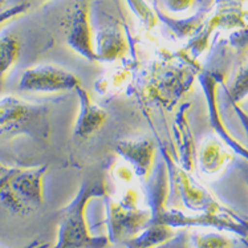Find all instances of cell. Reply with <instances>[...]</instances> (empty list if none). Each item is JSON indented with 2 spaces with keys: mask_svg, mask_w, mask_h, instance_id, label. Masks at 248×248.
I'll list each match as a JSON object with an SVG mask.
<instances>
[{
  "mask_svg": "<svg viewBox=\"0 0 248 248\" xmlns=\"http://www.w3.org/2000/svg\"><path fill=\"white\" fill-rule=\"evenodd\" d=\"M43 179L44 169H15L4 188L0 191V201L15 213L32 211L44 201Z\"/></svg>",
  "mask_w": 248,
  "mask_h": 248,
  "instance_id": "7a4b0ae2",
  "label": "cell"
},
{
  "mask_svg": "<svg viewBox=\"0 0 248 248\" xmlns=\"http://www.w3.org/2000/svg\"><path fill=\"white\" fill-rule=\"evenodd\" d=\"M81 86V80L72 72L55 65L32 66L27 69L19 82V89L32 93H59L76 91Z\"/></svg>",
  "mask_w": 248,
  "mask_h": 248,
  "instance_id": "3957f363",
  "label": "cell"
},
{
  "mask_svg": "<svg viewBox=\"0 0 248 248\" xmlns=\"http://www.w3.org/2000/svg\"><path fill=\"white\" fill-rule=\"evenodd\" d=\"M77 94L80 100V111L77 116L76 125H75V137L86 140L96 134L107 122L108 113L89 96V93L82 89L81 86L77 88Z\"/></svg>",
  "mask_w": 248,
  "mask_h": 248,
  "instance_id": "9c48e42d",
  "label": "cell"
},
{
  "mask_svg": "<svg viewBox=\"0 0 248 248\" xmlns=\"http://www.w3.org/2000/svg\"><path fill=\"white\" fill-rule=\"evenodd\" d=\"M179 188L185 206L194 214H213V215H236L230 208L224 207L215 199L213 194L194 181L186 171H179Z\"/></svg>",
  "mask_w": 248,
  "mask_h": 248,
  "instance_id": "8992f818",
  "label": "cell"
},
{
  "mask_svg": "<svg viewBox=\"0 0 248 248\" xmlns=\"http://www.w3.org/2000/svg\"><path fill=\"white\" fill-rule=\"evenodd\" d=\"M14 170H15V169H10V170H8V172H7L5 175H3V177L0 178V191L4 188V186L7 185V182H8V179H10L11 175H12Z\"/></svg>",
  "mask_w": 248,
  "mask_h": 248,
  "instance_id": "ffe728a7",
  "label": "cell"
},
{
  "mask_svg": "<svg viewBox=\"0 0 248 248\" xmlns=\"http://www.w3.org/2000/svg\"><path fill=\"white\" fill-rule=\"evenodd\" d=\"M165 4L172 12H185L193 7L194 0H165Z\"/></svg>",
  "mask_w": 248,
  "mask_h": 248,
  "instance_id": "2e32d148",
  "label": "cell"
},
{
  "mask_svg": "<svg viewBox=\"0 0 248 248\" xmlns=\"http://www.w3.org/2000/svg\"><path fill=\"white\" fill-rule=\"evenodd\" d=\"M233 152L220 140L211 136L201 143L197 153L199 170L208 177H215L227 167L233 158Z\"/></svg>",
  "mask_w": 248,
  "mask_h": 248,
  "instance_id": "ba28073f",
  "label": "cell"
},
{
  "mask_svg": "<svg viewBox=\"0 0 248 248\" xmlns=\"http://www.w3.org/2000/svg\"><path fill=\"white\" fill-rule=\"evenodd\" d=\"M66 41L73 51L89 61H97L94 39L91 26V10L86 1H78L66 17Z\"/></svg>",
  "mask_w": 248,
  "mask_h": 248,
  "instance_id": "5b68a950",
  "label": "cell"
},
{
  "mask_svg": "<svg viewBox=\"0 0 248 248\" xmlns=\"http://www.w3.org/2000/svg\"><path fill=\"white\" fill-rule=\"evenodd\" d=\"M246 182H247V185H248V178H247V179H246Z\"/></svg>",
  "mask_w": 248,
  "mask_h": 248,
  "instance_id": "44dd1931",
  "label": "cell"
},
{
  "mask_svg": "<svg viewBox=\"0 0 248 248\" xmlns=\"http://www.w3.org/2000/svg\"><path fill=\"white\" fill-rule=\"evenodd\" d=\"M97 61H114L126 55L127 41L124 32L117 28H107L97 36Z\"/></svg>",
  "mask_w": 248,
  "mask_h": 248,
  "instance_id": "8fae6325",
  "label": "cell"
},
{
  "mask_svg": "<svg viewBox=\"0 0 248 248\" xmlns=\"http://www.w3.org/2000/svg\"><path fill=\"white\" fill-rule=\"evenodd\" d=\"M118 150L124 158L132 163L133 172L147 178L153 171L155 150L150 142L145 141H125L118 145Z\"/></svg>",
  "mask_w": 248,
  "mask_h": 248,
  "instance_id": "30bf717a",
  "label": "cell"
},
{
  "mask_svg": "<svg viewBox=\"0 0 248 248\" xmlns=\"http://www.w3.org/2000/svg\"><path fill=\"white\" fill-rule=\"evenodd\" d=\"M15 8H17L20 12H24V11L28 10L32 5L43 4V3H46L48 0H15Z\"/></svg>",
  "mask_w": 248,
  "mask_h": 248,
  "instance_id": "ac0fdd59",
  "label": "cell"
},
{
  "mask_svg": "<svg viewBox=\"0 0 248 248\" xmlns=\"http://www.w3.org/2000/svg\"><path fill=\"white\" fill-rule=\"evenodd\" d=\"M201 84L203 86V91L207 98L208 111H210V121H211V126L214 127V130L217 132L219 138L222 140L226 145H227L233 153H236L239 155H242L248 161V147H246L242 143H239L236 141V138L233 137L231 133L228 132L227 127L224 125V122L222 121V117L219 114L218 102H217V89H218L219 80L217 75L210 73V72H204L199 77Z\"/></svg>",
  "mask_w": 248,
  "mask_h": 248,
  "instance_id": "52a82bcc",
  "label": "cell"
},
{
  "mask_svg": "<svg viewBox=\"0 0 248 248\" xmlns=\"http://www.w3.org/2000/svg\"><path fill=\"white\" fill-rule=\"evenodd\" d=\"M127 1L130 3L133 11L137 14L142 23L146 24L149 28H152L157 23V16L154 15V12L150 10V7L146 4V1H143V0H127Z\"/></svg>",
  "mask_w": 248,
  "mask_h": 248,
  "instance_id": "9a60e30c",
  "label": "cell"
},
{
  "mask_svg": "<svg viewBox=\"0 0 248 248\" xmlns=\"http://www.w3.org/2000/svg\"><path fill=\"white\" fill-rule=\"evenodd\" d=\"M232 107L235 113H236V116L239 117V120H240L242 125H243L244 130H246V133H247V140H248V113L247 111H244L243 109L240 108V105H235V104H233Z\"/></svg>",
  "mask_w": 248,
  "mask_h": 248,
  "instance_id": "d6986e66",
  "label": "cell"
},
{
  "mask_svg": "<svg viewBox=\"0 0 248 248\" xmlns=\"http://www.w3.org/2000/svg\"><path fill=\"white\" fill-rule=\"evenodd\" d=\"M153 248H190L188 246V238L187 235L185 232L179 233L175 238H172L170 242H167L165 244H161V246H157V247Z\"/></svg>",
  "mask_w": 248,
  "mask_h": 248,
  "instance_id": "e0dca14e",
  "label": "cell"
},
{
  "mask_svg": "<svg viewBox=\"0 0 248 248\" xmlns=\"http://www.w3.org/2000/svg\"><path fill=\"white\" fill-rule=\"evenodd\" d=\"M227 94L232 105H240L248 98V62L236 72L232 84L227 89Z\"/></svg>",
  "mask_w": 248,
  "mask_h": 248,
  "instance_id": "5bb4252c",
  "label": "cell"
},
{
  "mask_svg": "<svg viewBox=\"0 0 248 248\" xmlns=\"http://www.w3.org/2000/svg\"><path fill=\"white\" fill-rule=\"evenodd\" d=\"M105 195V185L100 179H89L75 199L60 214L57 240L52 248H105L107 236H92L86 222V207L92 199Z\"/></svg>",
  "mask_w": 248,
  "mask_h": 248,
  "instance_id": "6da1fadb",
  "label": "cell"
},
{
  "mask_svg": "<svg viewBox=\"0 0 248 248\" xmlns=\"http://www.w3.org/2000/svg\"><path fill=\"white\" fill-rule=\"evenodd\" d=\"M155 222H162L172 228L199 227L211 228L217 231L236 233L242 238H248V222L236 215H213V214H188L181 211L162 213Z\"/></svg>",
  "mask_w": 248,
  "mask_h": 248,
  "instance_id": "277c9868",
  "label": "cell"
},
{
  "mask_svg": "<svg viewBox=\"0 0 248 248\" xmlns=\"http://www.w3.org/2000/svg\"><path fill=\"white\" fill-rule=\"evenodd\" d=\"M20 56V41L11 33L0 36V92Z\"/></svg>",
  "mask_w": 248,
  "mask_h": 248,
  "instance_id": "7c38bea8",
  "label": "cell"
},
{
  "mask_svg": "<svg viewBox=\"0 0 248 248\" xmlns=\"http://www.w3.org/2000/svg\"><path fill=\"white\" fill-rule=\"evenodd\" d=\"M190 248H232V240L222 231H195L188 238Z\"/></svg>",
  "mask_w": 248,
  "mask_h": 248,
  "instance_id": "4fadbf2b",
  "label": "cell"
}]
</instances>
